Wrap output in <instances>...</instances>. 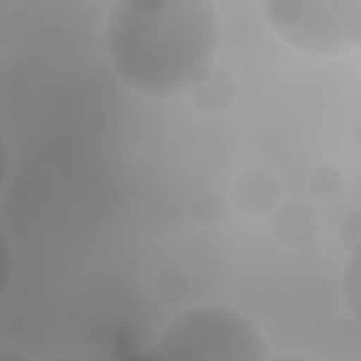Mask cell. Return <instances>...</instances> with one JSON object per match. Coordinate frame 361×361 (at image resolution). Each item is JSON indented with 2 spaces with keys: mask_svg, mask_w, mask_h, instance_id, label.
Segmentation results:
<instances>
[{
  "mask_svg": "<svg viewBox=\"0 0 361 361\" xmlns=\"http://www.w3.org/2000/svg\"><path fill=\"white\" fill-rule=\"evenodd\" d=\"M104 39L114 72L130 89L171 99L209 75L221 25L209 0H121L110 7Z\"/></svg>",
  "mask_w": 361,
  "mask_h": 361,
  "instance_id": "1",
  "label": "cell"
},
{
  "mask_svg": "<svg viewBox=\"0 0 361 361\" xmlns=\"http://www.w3.org/2000/svg\"><path fill=\"white\" fill-rule=\"evenodd\" d=\"M157 358L203 361H259L268 344L258 324L231 306L212 305L185 310L164 329Z\"/></svg>",
  "mask_w": 361,
  "mask_h": 361,
  "instance_id": "2",
  "label": "cell"
},
{
  "mask_svg": "<svg viewBox=\"0 0 361 361\" xmlns=\"http://www.w3.org/2000/svg\"><path fill=\"white\" fill-rule=\"evenodd\" d=\"M264 13L271 28L306 56L336 58L360 45V1L271 0Z\"/></svg>",
  "mask_w": 361,
  "mask_h": 361,
  "instance_id": "3",
  "label": "cell"
}]
</instances>
